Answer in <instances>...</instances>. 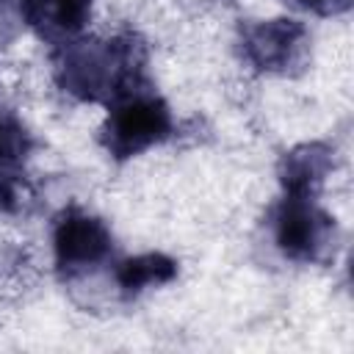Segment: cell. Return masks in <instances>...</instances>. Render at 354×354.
I'll use <instances>...</instances> for the list:
<instances>
[{"mask_svg":"<svg viewBox=\"0 0 354 354\" xmlns=\"http://www.w3.org/2000/svg\"><path fill=\"white\" fill-rule=\"evenodd\" d=\"M169 130H171V116L160 97L144 91H127L119 94V100L108 113L105 141L111 152L127 158L160 144L169 136Z\"/></svg>","mask_w":354,"mask_h":354,"instance_id":"obj_1","label":"cell"},{"mask_svg":"<svg viewBox=\"0 0 354 354\" xmlns=\"http://www.w3.org/2000/svg\"><path fill=\"white\" fill-rule=\"evenodd\" d=\"M274 235L279 249L293 260H318L329 252L335 238L332 218L310 199L293 196L282 202L274 218Z\"/></svg>","mask_w":354,"mask_h":354,"instance_id":"obj_2","label":"cell"},{"mask_svg":"<svg viewBox=\"0 0 354 354\" xmlns=\"http://www.w3.org/2000/svg\"><path fill=\"white\" fill-rule=\"evenodd\" d=\"M307 50V30L293 19L257 22L243 36L246 58L263 72H288L301 64Z\"/></svg>","mask_w":354,"mask_h":354,"instance_id":"obj_3","label":"cell"},{"mask_svg":"<svg viewBox=\"0 0 354 354\" xmlns=\"http://www.w3.org/2000/svg\"><path fill=\"white\" fill-rule=\"evenodd\" d=\"M53 252L58 266L69 271H86L111 252V232L97 216L69 210L53 230Z\"/></svg>","mask_w":354,"mask_h":354,"instance_id":"obj_4","label":"cell"},{"mask_svg":"<svg viewBox=\"0 0 354 354\" xmlns=\"http://www.w3.org/2000/svg\"><path fill=\"white\" fill-rule=\"evenodd\" d=\"M28 17L47 36H75L91 17V0H28Z\"/></svg>","mask_w":354,"mask_h":354,"instance_id":"obj_5","label":"cell"},{"mask_svg":"<svg viewBox=\"0 0 354 354\" xmlns=\"http://www.w3.org/2000/svg\"><path fill=\"white\" fill-rule=\"evenodd\" d=\"M329 171V152L318 144L299 147L285 158V185L293 196H310Z\"/></svg>","mask_w":354,"mask_h":354,"instance_id":"obj_6","label":"cell"},{"mask_svg":"<svg viewBox=\"0 0 354 354\" xmlns=\"http://www.w3.org/2000/svg\"><path fill=\"white\" fill-rule=\"evenodd\" d=\"M177 274V266L174 260H169L166 254H138V257H130L119 266L116 271V279L124 290L136 293V290H144V288H155V285H163L169 282L171 277Z\"/></svg>","mask_w":354,"mask_h":354,"instance_id":"obj_7","label":"cell"},{"mask_svg":"<svg viewBox=\"0 0 354 354\" xmlns=\"http://www.w3.org/2000/svg\"><path fill=\"white\" fill-rule=\"evenodd\" d=\"M25 152H28L25 130L11 116L0 113V169H11L25 158Z\"/></svg>","mask_w":354,"mask_h":354,"instance_id":"obj_8","label":"cell"},{"mask_svg":"<svg viewBox=\"0 0 354 354\" xmlns=\"http://www.w3.org/2000/svg\"><path fill=\"white\" fill-rule=\"evenodd\" d=\"M293 6L310 11V14H318V17H332V14H340L348 8L351 0H290Z\"/></svg>","mask_w":354,"mask_h":354,"instance_id":"obj_9","label":"cell"}]
</instances>
